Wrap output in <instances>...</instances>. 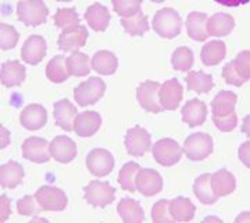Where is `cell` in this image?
Masks as SVG:
<instances>
[{
	"label": "cell",
	"instance_id": "1",
	"mask_svg": "<svg viewBox=\"0 0 250 223\" xmlns=\"http://www.w3.org/2000/svg\"><path fill=\"white\" fill-rule=\"evenodd\" d=\"M182 20L178 11L171 7H164L159 10L153 17V29L161 38L172 39L181 34Z\"/></svg>",
	"mask_w": 250,
	"mask_h": 223
},
{
	"label": "cell",
	"instance_id": "2",
	"mask_svg": "<svg viewBox=\"0 0 250 223\" xmlns=\"http://www.w3.org/2000/svg\"><path fill=\"white\" fill-rule=\"evenodd\" d=\"M49 9L43 0H20L17 4V17L28 27H38L45 24Z\"/></svg>",
	"mask_w": 250,
	"mask_h": 223
},
{
	"label": "cell",
	"instance_id": "3",
	"mask_svg": "<svg viewBox=\"0 0 250 223\" xmlns=\"http://www.w3.org/2000/svg\"><path fill=\"white\" fill-rule=\"evenodd\" d=\"M104 92H106L104 81L99 77H90L86 81L81 82L74 89V99L80 106H89L103 98Z\"/></svg>",
	"mask_w": 250,
	"mask_h": 223
},
{
	"label": "cell",
	"instance_id": "4",
	"mask_svg": "<svg viewBox=\"0 0 250 223\" xmlns=\"http://www.w3.org/2000/svg\"><path fill=\"white\" fill-rule=\"evenodd\" d=\"M182 149L190 161H203L213 152V138L206 133L190 134Z\"/></svg>",
	"mask_w": 250,
	"mask_h": 223
},
{
	"label": "cell",
	"instance_id": "5",
	"mask_svg": "<svg viewBox=\"0 0 250 223\" xmlns=\"http://www.w3.org/2000/svg\"><path fill=\"white\" fill-rule=\"evenodd\" d=\"M154 161L161 166H172L178 163L182 156V147L172 138H161L152 147Z\"/></svg>",
	"mask_w": 250,
	"mask_h": 223
},
{
	"label": "cell",
	"instance_id": "6",
	"mask_svg": "<svg viewBox=\"0 0 250 223\" xmlns=\"http://www.w3.org/2000/svg\"><path fill=\"white\" fill-rule=\"evenodd\" d=\"M114 198H116V190L107 181L92 180L85 187V199L92 206L106 208L110 204H113Z\"/></svg>",
	"mask_w": 250,
	"mask_h": 223
},
{
	"label": "cell",
	"instance_id": "7",
	"mask_svg": "<svg viewBox=\"0 0 250 223\" xmlns=\"http://www.w3.org/2000/svg\"><path fill=\"white\" fill-rule=\"evenodd\" d=\"M160 84L157 81H143L136 88V99L143 110L149 113H161L164 109L161 106L159 99V89Z\"/></svg>",
	"mask_w": 250,
	"mask_h": 223
},
{
	"label": "cell",
	"instance_id": "8",
	"mask_svg": "<svg viewBox=\"0 0 250 223\" xmlns=\"http://www.w3.org/2000/svg\"><path fill=\"white\" fill-rule=\"evenodd\" d=\"M152 137L141 125H135L125 134V148L131 156L141 158L150 151Z\"/></svg>",
	"mask_w": 250,
	"mask_h": 223
},
{
	"label": "cell",
	"instance_id": "9",
	"mask_svg": "<svg viewBox=\"0 0 250 223\" xmlns=\"http://www.w3.org/2000/svg\"><path fill=\"white\" fill-rule=\"evenodd\" d=\"M86 168L95 177H104L114 169V158L107 149L95 148L86 156Z\"/></svg>",
	"mask_w": 250,
	"mask_h": 223
},
{
	"label": "cell",
	"instance_id": "10",
	"mask_svg": "<svg viewBox=\"0 0 250 223\" xmlns=\"http://www.w3.org/2000/svg\"><path fill=\"white\" fill-rule=\"evenodd\" d=\"M35 197L43 211H62L68 204V198L64 191L53 186L39 187V190H36Z\"/></svg>",
	"mask_w": 250,
	"mask_h": 223
},
{
	"label": "cell",
	"instance_id": "11",
	"mask_svg": "<svg viewBox=\"0 0 250 223\" xmlns=\"http://www.w3.org/2000/svg\"><path fill=\"white\" fill-rule=\"evenodd\" d=\"M88 39V29L83 25H72L64 28L57 39V45L62 52H78L82 46H85Z\"/></svg>",
	"mask_w": 250,
	"mask_h": 223
},
{
	"label": "cell",
	"instance_id": "12",
	"mask_svg": "<svg viewBox=\"0 0 250 223\" xmlns=\"http://www.w3.org/2000/svg\"><path fill=\"white\" fill-rule=\"evenodd\" d=\"M22 156L34 163H46L52 158L50 144L41 137H29L22 143Z\"/></svg>",
	"mask_w": 250,
	"mask_h": 223
},
{
	"label": "cell",
	"instance_id": "13",
	"mask_svg": "<svg viewBox=\"0 0 250 223\" xmlns=\"http://www.w3.org/2000/svg\"><path fill=\"white\" fill-rule=\"evenodd\" d=\"M184 97V88L177 78L166 81L159 89V99L164 110H175Z\"/></svg>",
	"mask_w": 250,
	"mask_h": 223
},
{
	"label": "cell",
	"instance_id": "14",
	"mask_svg": "<svg viewBox=\"0 0 250 223\" xmlns=\"http://www.w3.org/2000/svg\"><path fill=\"white\" fill-rule=\"evenodd\" d=\"M136 190L145 197H153L163 190V178L160 173L154 169L139 170L136 176Z\"/></svg>",
	"mask_w": 250,
	"mask_h": 223
},
{
	"label": "cell",
	"instance_id": "15",
	"mask_svg": "<svg viewBox=\"0 0 250 223\" xmlns=\"http://www.w3.org/2000/svg\"><path fill=\"white\" fill-rule=\"evenodd\" d=\"M46 41L43 36L31 35L21 48V59L31 66H36L45 59Z\"/></svg>",
	"mask_w": 250,
	"mask_h": 223
},
{
	"label": "cell",
	"instance_id": "16",
	"mask_svg": "<svg viewBox=\"0 0 250 223\" xmlns=\"http://www.w3.org/2000/svg\"><path fill=\"white\" fill-rule=\"evenodd\" d=\"M50 155L59 163H70L77 156V145L67 135H57L50 143Z\"/></svg>",
	"mask_w": 250,
	"mask_h": 223
},
{
	"label": "cell",
	"instance_id": "17",
	"mask_svg": "<svg viewBox=\"0 0 250 223\" xmlns=\"http://www.w3.org/2000/svg\"><path fill=\"white\" fill-rule=\"evenodd\" d=\"M20 123L29 131L41 130L47 123V112L39 103H31L22 109L20 115Z\"/></svg>",
	"mask_w": 250,
	"mask_h": 223
},
{
	"label": "cell",
	"instance_id": "18",
	"mask_svg": "<svg viewBox=\"0 0 250 223\" xmlns=\"http://www.w3.org/2000/svg\"><path fill=\"white\" fill-rule=\"evenodd\" d=\"M53 115L56 124L60 128H62L64 131H72L75 119L78 116V110L68 99H62L54 103Z\"/></svg>",
	"mask_w": 250,
	"mask_h": 223
},
{
	"label": "cell",
	"instance_id": "19",
	"mask_svg": "<svg viewBox=\"0 0 250 223\" xmlns=\"http://www.w3.org/2000/svg\"><path fill=\"white\" fill-rule=\"evenodd\" d=\"M207 119V106L200 99H190L182 109V122L189 127L202 125Z\"/></svg>",
	"mask_w": 250,
	"mask_h": 223
},
{
	"label": "cell",
	"instance_id": "20",
	"mask_svg": "<svg viewBox=\"0 0 250 223\" xmlns=\"http://www.w3.org/2000/svg\"><path fill=\"white\" fill-rule=\"evenodd\" d=\"M100 124H102V117L98 112L86 110L77 116L74 131L80 137H92L100 128Z\"/></svg>",
	"mask_w": 250,
	"mask_h": 223
},
{
	"label": "cell",
	"instance_id": "21",
	"mask_svg": "<svg viewBox=\"0 0 250 223\" xmlns=\"http://www.w3.org/2000/svg\"><path fill=\"white\" fill-rule=\"evenodd\" d=\"M85 20L93 31L103 32L106 31L110 23V13L107 7L100 3H93L85 11Z\"/></svg>",
	"mask_w": 250,
	"mask_h": 223
},
{
	"label": "cell",
	"instance_id": "22",
	"mask_svg": "<svg viewBox=\"0 0 250 223\" xmlns=\"http://www.w3.org/2000/svg\"><path fill=\"white\" fill-rule=\"evenodd\" d=\"M1 84L6 88H13L25 80V67L17 60H9L1 66Z\"/></svg>",
	"mask_w": 250,
	"mask_h": 223
},
{
	"label": "cell",
	"instance_id": "23",
	"mask_svg": "<svg viewBox=\"0 0 250 223\" xmlns=\"http://www.w3.org/2000/svg\"><path fill=\"white\" fill-rule=\"evenodd\" d=\"M211 188L218 198L232 194L236 188L235 176L227 169L217 170L215 173L211 174Z\"/></svg>",
	"mask_w": 250,
	"mask_h": 223
},
{
	"label": "cell",
	"instance_id": "24",
	"mask_svg": "<svg viewBox=\"0 0 250 223\" xmlns=\"http://www.w3.org/2000/svg\"><path fill=\"white\" fill-rule=\"evenodd\" d=\"M24 178V168L14 161L0 166V184L6 190L16 188Z\"/></svg>",
	"mask_w": 250,
	"mask_h": 223
},
{
	"label": "cell",
	"instance_id": "25",
	"mask_svg": "<svg viewBox=\"0 0 250 223\" xmlns=\"http://www.w3.org/2000/svg\"><path fill=\"white\" fill-rule=\"evenodd\" d=\"M207 14L205 13H190L187 18L188 35L196 42H205L208 36L207 32Z\"/></svg>",
	"mask_w": 250,
	"mask_h": 223
},
{
	"label": "cell",
	"instance_id": "26",
	"mask_svg": "<svg viewBox=\"0 0 250 223\" xmlns=\"http://www.w3.org/2000/svg\"><path fill=\"white\" fill-rule=\"evenodd\" d=\"M235 21L231 14L218 13L207 20V32L211 36H225L232 32Z\"/></svg>",
	"mask_w": 250,
	"mask_h": 223
},
{
	"label": "cell",
	"instance_id": "27",
	"mask_svg": "<svg viewBox=\"0 0 250 223\" xmlns=\"http://www.w3.org/2000/svg\"><path fill=\"white\" fill-rule=\"evenodd\" d=\"M170 212L174 221L177 222H189L193 219L196 206L187 197H177L175 199L170 201Z\"/></svg>",
	"mask_w": 250,
	"mask_h": 223
},
{
	"label": "cell",
	"instance_id": "28",
	"mask_svg": "<svg viewBox=\"0 0 250 223\" xmlns=\"http://www.w3.org/2000/svg\"><path fill=\"white\" fill-rule=\"evenodd\" d=\"M117 212L125 223H138L145 221V212L142 206L135 199L123 198L117 205Z\"/></svg>",
	"mask_w": 250,
	"mask_h": 223
},
{
	"label": "cell",
	"instance_id": "29",
	"mask_svg": "<svg viewBox=\"0 0 250 223\" xmlns=\"http://www.w3.org/2000/svg\"><path fill=\"white\" fill-rule=\"evenodd\" d=\"M193 193H195L197 199L205 205H213V204H215V201L218 199V197L215 196V193L211 188V174L210 173L200 174L195 180Z\"/></svg>",
	"mask_w": 250,
	"mask_h": 223
},
{
	"label": "cell",
	"instance_id": "30",
	"mask_svg": "<svg viewBox=\"0 0 250 223\" xmlns=\"http://www.w3.org/2000/svg\"><path fill=\"white\" fill-rule=\"evenodd\" d=\"M117 56L108 50H99L92 57V69L102 75H111L117 72Z\"/></svg>",
	"mask_w": 250,
	"mask_h": 223
},
{
	"label": "cell",
	"instance_id": "31",
	"mask_svg": "<svg viewBox=\"0 0 250 223\" xmlns=\"http://www.w3.org/2000/svg\"><path fill=\"white\" fill-rule=\"evenodd\" d=\"M236 102H238V97L231 91L218 92L215 95V98L211 100L213 116H227V115L235 112Z\"/></svg>",
	"mask_w": 250,
	"mask_h": 223
},
{
	"label": "cell",
	"instance_id": "32",
	"mask_svg": "<svg viewBox=\"0 0 250 223\" xmlns=\"http://www.w3.org/2000/svg\"><path fill=\"white\" fill-rule=\"evenodd\" d=\"M46 77L54 84H62L70 77L65 56H54L46 66Z\"/></svg>",
	"mask_w": 250,
	"mask_h": 223
},
{
	"label": "cell",
	"instance_id": "33",
	"mask_svg": "<svg viewBox=\"0 0 250 223\" xmlns=\"http://www.w3.org/2000/svg\"><path fill=\"white\" fill-rule=\"evenodd\" d=\"M227 53V46L223 41H211L202 48L200 59L205 66H215L223 62Z\"/></svg>",
	"mask_w": 250,
	"mask_h": 223
},
{
	"label": "cell",
	"instance_id": "34",
	"mask_svg": "<svg viewBox=\"0 0 250 223\" xmlns=\"http://www.w3.org/2000/svg\"><path fill=\"white\" fill-rule=\"evenodd\" d=\"M120 23L125 32L132 36H143L149 31V21L142 11L135 14L134 17H121Z\"/></svg>",
	"mask_w": 250,
	"mask_h": 223
},
{
	"label": "cell",
	"instance_id": "35",
	"mask_svg": "<svg viewBox=\"0 0 250 223\" xmlns=\"http://www.w3.org/2000/svg\"><path fill=\"white\" fill-rule=\"evenodd\" d=\"M188 89L196 94H208L213 89V77L203 72H192L187 77Z\"/></svg>",
	"mask_w": 250,
	"mask_h": 223
},
{
	"label": "cell",
	"instance_id": "36",
	"mask_svg": "<svg viewBox=\"0 0 250 223\" xmlns=\"http://www.w3.org/2000/svg\"><path fill=\"white\" fill-rule=\"evenodd\" d=\"M90 64H92V60L89 59V56L81 52H72L71 56L67 57L68 72H70V75H74V77L88 75L92 69Z\"/></svg>",
	"mask_w": 250,
	"mask_h": 223
},
{
	"label": "cell",
	"instance_id": "37",
	"mask_svg": "<svg viewBox=\"0 0 250 223\" xmlns=\"http://www.w3.org/2000/svg\"><path fill=\"white\" fill-rule=\"evenodd\" d=\"M141 170V166L136 162H128L121 168L118 173V183L124 191L135 193L136 191V176Z\"/></svg>",
	"mask_w": 250,
	"mask_h": 223
},
{
	"label": "cell",
	"instance_id": "38",
	"mask_svg": "<svg viewBox=\"0 0 250 223\" xmlns=\"http://www.w3.org/2000/svg\"><path fill=\"white\" fill-rule=\"evenodd\" d=\"M193 62H195L193 52L187 46L177 48L171 57V64L177 72H189L193 67Z\"/></svg>",
	"mask_w": 250,
	"mask_h": 223
},
{
	"label": "cell",
	"instance_id": "39",
	"mask_svg": "<svg viewBox=\"0 0 250 223\" xmlns=\"http://www.w3.org/2000/svg\"><path fill=\"white\" fill-rule=\"evenodd\" d=\"M113 7L121 17H134L141 11L142 0H111Z\"/></svg>",
	"mask_w": 250,
	"mask_h": 223
},
{
	"label": "cell",
	"instance_id": "40",
	"mask_svg": "<svg viewBox=\"0 0 250 223\" xmlns=\"http://www.w3.org/2000/svg\"><path fill=\"white\" fill-rule=\"evenodd\" d=\"M54 24L59 28H68L80 24V17L75 9H59L54 14Z\"/></svg>",
	"mask_w": 250,
	"mask_h": 223
},
{
	"label": "cell",
	"instance_id": "41",
	"mask_svg": "<svg viewBox=\"0 0 250 223\" xmlns=\"http://www.w3.org/2000/svg\"><path fill=\"white\" fill-rule=\"evenodd\" d=\"M20 39V34L14 27L9 24L0 25V48L1 50H10L17 45Z\"/></svg>",
	"mask_w": 250,
	"mask_h": 223
},
{
	"label": "cell",
	"instance_id": "42",
	"mask_svg": "<svg viewBox=\"0 0 250 223\" xmlns=\"http://www.w3.org/2000/svg\"><path fill=\"white\" fill-rule=\"evenodd\" d=\"M152 221L154 223H170L174 222V218L170 212V201L160 199L152 208Z\"/></svg>",
	"mask_w": 250,
	"mask_h": 223
},
{
	"label": "cell",
	"instance_id": "43",
	"mask_svg": "<svg viewBox=\"0 0 250 223\" xmlns=\"http://www.w3.org/2000/svg\"><path fill=\"white\" fill-rule=\"evenodd\" d=\"M43 209L39 205L35 196H25L17 202V212L22 216H32L41 214Z\"/></svg>",
	"mask_w": 250,
	"mask_h": 223
},
{
	"label": "cell",
	"instance_id": "44",
	"mask_svg": "<svg viewBox=\"0 0 250 223\" xmlns=\"http://www.w3.org/2000/svg\"><path fill=\"white\" fill-rule=\"evenodd\" d=\"M238 74L245 82L250 80V50H243L232 60Z\"/></svg>",
	"mask_w": 250,
	"mask_h": 223
},
{
	"label": "cell",
	"instance_id": "45",
	"mask_svg": "<svg viewBox=\"0 0 250 223\" xmlns=\"http://www.w3.org/2000/svg\"><path fill=\"white\" fill-rule=\"evenodd\" d=\"M213 123L220 131L229 133L238 124V116H236L235 112L227 115V116H213Z\"/></svg>",
	"mask_w": 250,
	"mask_h": 223
},
{
	"label": "cell",
	"instance_id": "46",
	"mask_svg": "<svg viewBox=\"0 0 250 223\" xmlns=\"http://www.w3.org/2000/svg\"><path fill=\"white\" fill-rule=\"evenodd\" d=\"M223 78L227 84L233 85V87H241V85L245 84V81L242 80L241 75L238 74V72H236V69H235V66H233L232 62L227 63V64L224 66Z\"/></svg>",
	"mask_w": 250,
	"mask_h": 223
},
{
	"label": "cell",
	"instance_id": "47",
	"mask_svg": "<svg viewBox=\"0 0 250 223\" xmlns=\"http://www.w3.org/2000/svg\"><path fill=\"white\" fill-rule=\"evenodd\" d=\"M238 156H239V159L241 162L246 166V168H249L250 169V141H246V143H243L239 147V149H238Z\"/></svg>",
	"mask_w": 250,
	"mask_h": 223
},
{
	"label": "cell",
	"instance_id": "48",
	"mask_svg": "<svg viewBox=\"0 0 250 223\" xmlns=\"http://www.w3.org/2000/svg\"><path fill=\"white\" fill-rule=\"evenodd\" d=\"M10 199L6 196H1L0 198V221L6 222L10 216Z\"/></svg>",
	"mask_w": 250,
	"mask_h": 223
},
{
	"label": "cell",
	"instance_id": "49",
	"mask_svg": "<svg viewBox=\"0 0 250 223\" xmlns=\"http://www.w3.org/2000/svg\"><path fill=\"white\" fill-rule=\"evenodd\" d=\"M214 1L215 3H218V4L227 6V7H238V6H242V4L249 3L250 0H214Z\"/></svg>",
	"mask_w": 250,
	"mask_h": 223
},
{
	"label": "cell",
	"instance_id": "50",
	"mask_svg": "<svg viewBox=\"0 0 250 223\" xmlns=\"http://www.w3.org/2000/svg\"><path fill=\"white\" fill-rule=\"evenodd\" d=\"M241 130H242V133L245 134V135L250 137V115H248V116L243 119Z\"/></svg>",
	"mask_w": 250,
	"mask_h": 223
},
{
	"label": "cell",
	"instance_id": "51",
	"mask_svg": "<svg viewBox=\"0 0 250 223\" xmlns=\"http://www.w3.org/2000/svg\"><path fill=\"white\" fill-rule=\"evenodd\" d=\"M9 130H6V128L1 125V145H0L1 148H6V147L9 145Z\"/></svg>",
	"mask_w": 250,
	"mask_h": 223
},
{
	"label": "cell",
	"instance_id": "52",
	"mask_svg": "<svg viewBox=\"0 0 250 223\" xmlns=\"http://www.w3.org/2000/svg\"><path fill=\"white\" fill-rule=\"evenodd\" d=\"M236 223H249L250 222V212H242L236 219H235Z\"/></svg>",
	"mask_w": 250,
	"mask_h": 223
},
{
	"label": "cell",
	"instance_id": "53",
	"mask_svg": "<svg viewBox=\"0 0 250 223\" xmlns=\"http://www.w3.org/2000/svg\"><path fill=\"white\" fill-rule=\"evenodd\" d=\"M205 221L206 222H208V221H217V222H221V219H217V218H206Z\"/></svg>",
	"mask_w": 250,
	"mask_h": 223
},
{
	"label": "cell",
	"instance_id": "54",
	"mask_svg": "<svg viewBox=\"0 0 250 223\" xmlns=\"http://www.w3.org/2000/svg\"><path fill=\"white\" fill-rule=\"evenodd\" d=\"M153 3H161V1H166V0H152Z\"/></svg>",
	"mask_w": 250,
	"mask_h": 223
},
{
	"label": "cell",
	"instance_id": "55",
	"mask_svg": "<svg viewBox=\"0 0 250 223\" xmlns=\"http://www.w3.org/2000/svg\"><path fill=\"white\" fill-rule=\"evenodd\" d=\"M57 1H71V0H57Z\"/></svg>",
	"mask_w": 250,
	"mask_h": 223
}]
</instances>
